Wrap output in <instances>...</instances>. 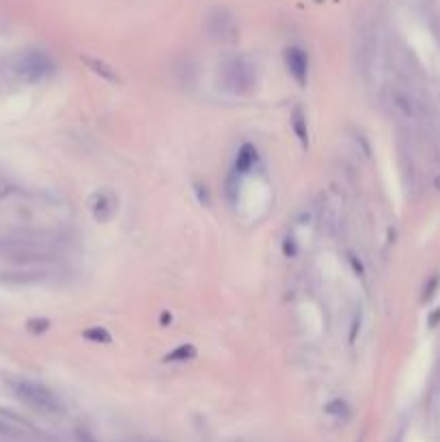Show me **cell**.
I'll return each instance as SVG.
<instances>
[{
	"label": "cell",
	"mask_w": 440,
	"mask_h": 442,
	"mask_svg": "<svg viewBox=\"0 0 440 442\" xmlns=\"http://www.w3.org/2000/svg\"><path fill=\"white\" fill-rule=\"evenodd\" d=\"M52 70H54V65H52L50 56L39 50H29L13 61V74L19 80L31 82V84L46 80L52 74Z\"/></svg>",
	"instance_id": "7a4b0ae2"
},
{
	"label": "cell",
	"mask_w": 440,
	"mask_h": 442,
	"mask_svg": "<svg viewBox=\"0 0 440 442\" xmlns=\"http://www.w3.org/2000/svg\"><path fill=\"white\" fill-rule=\"evenodd\" d=\"M13 393L17 400L29 406L31 410L39 414H63L65 406L58 400V395L50 390L48 386H43L33 380H15L13 382Z\"/></svg>",
	"instance_id": "6da1fadb"
},
{
	"label": "cell",
	"mask_w": 440,
	"mask_h": 442,
	"mask_svg": "<svg viewBox=\"0 0 440 442\" xmlns=\"http://www.w3.org/2000/svg\"><path fill=\"white\" fill-rule=\"evenodd\" d=\"M48 326H50V324H48L46 319H43V322H31V324H29V328L35 330V333H39V330H48Z\"/></svg>",
	"instance_id": "7c38bea8"
},
{
	"label": "cell",
	"mask_w": 440,
	"mask_h": 442,
	"mask_svg": "<svg viewBox=\"0 0 440 442\" xmlns=\"http://www.w3.org/2000/svg\"><path fill=\"white\" fill-rule=\"evenodd\" d=\"M255 160H257V151H255V147L244 145V147H242V151L237 153L235 168H237L239 173H246V171H251V166L255 164Z\"/></svg>",
	"instance_id": "8992f818"
},
{
	"label": "cell",
	"mask_w": 440,
	"mask_h": 442,
	"mask_svg": "<svg viewBox=\"0 0 440 442\" xmlns=\"http://www.w3.org/2000/svg\"><path fill=\"white\" fill-rule=\"evenodd\" d=\"M285 65H288L290 76L298 82V84H306V78H309V58L300 48H290L285 52Z\"/></svg>",
	"instance_id": "277c9868"
},
{
	"label": "cell",
	"mask_w": 440,
	"mask_h": 442,
	"mask_svg": "<svg viewBox=\"0 0 440 442\" xmlns=\"http://www.w3.org/2000/svg\"><path fill=\"white\" fill-rule=\"evenodd\" d=\"M223 86L233 95H244L255 86V68L246 58H231L223 68Z\"/></svg>",
	"instance_id": "3957f363"
},
{
	"label": "cell",
	"mask_w": 440,
	"mask_h": 442,
	"mask_svg": "<svg viewBox=\"0 0 440 442\" xmlns=\"http://www.w3.org/2000/svg\"><path fill=\"white\" fill-rule=\"evenodd\" d=\"M210 33L212 37L216 39H227L233 35V19L223 13V11H216L212 17H210Z\"/></svg>",
	"instance_id": "5b68a950"
},
{
	"label": "cell",
	"mask_w": 440,
	"mask_h": 442,
	"mask_svg": "<svg viewBox=\"0 0 440 442\" xmlns=\"http://www.w3.org/2000/svg\"><path fill=\"white\" fill-rule=\"evenodd\" d=\"M326 412H330V414H347V406L341 400H335L333 404L326 406Z\"/></svg>",
	"instance_id": "8fae6325"
},
{
	"label": "cell",
	"mask_w": 440,
	"mask_h": 442,
	"mask_svg": "<svg viewBox=\"0 0 440 442\" xmlns=\"http://www.w3.org/2000/svg\"><path fill=\"white\" fill-rule=\"evenodd\" d=\"M93 212H95V216H97L100 220H108L110 216H113L115 207H113V203H110V198H108L106 194H97L95 205H93Z\"/></svg>",
	"instance_id": "52a82bcc"
},
{
	"label": "cell",
	"mask_w": 440,
	"mask_h": 442,
	"mask_svg": "<svg viewBox=\"0 0 440 442\" xmlns=\"http://www.w3.org/2000/svg\"><path fill=\"white\" fill-rule=\"evenodd\" d=\"M84 339H89V341H95V343H108L110 341V335L106 333L104 328L95 326V328H89L84 333Z\"/></svg>",
	"instance_id": "30bf717a"
},
{
	"label": "cell",
	"mask_w": 440,
	"mask_h": 442,
	"mask_svg": "<svg viewBox=\"0 0 440 442\" xmlns=\"http://www.w3.org/2000/svg\"><path fill=\"white\" fill-rule=\"evenodd\" d=\"M0 434H9V427H7V425H3V423H0Z\"/></svg>",
	"instance_id": "4fadbf2b"
},
{
	"label": "cell",
	"mask_w": 440,
	"mask_h": 442,
	"mask_svg": "<svg viewBox=\"0 0 440 442\" xmlns=\"http://www.w3.org/2000/svg\"><path fill=\"white\" fill-rule=\"evenodd\" d=\"M194 354H196V349H194L192 345H180L178 349L168 354L166 361H171V363H182V361H190V358H194Z\"/></svg>",
	"instance_id": "ba28073f"
},
{
	"label": "cell",
	"mask_w": 440,
	"mask_h": 442,
	"mask_svg": "<svg viewBox=\"0 0 440 442\" xmlns=\"http://www.w3.org/2000/svg\"><path fill=\"white\" fill-rule=\"evenodd\" d=\"M292 125H294V129H296L298 139H300L302 143H306V119H304V115H302V110H300V108H296V110H294Z\"/></svg>",
	"instance_id": "9c48e42d"
}]
</instances>
